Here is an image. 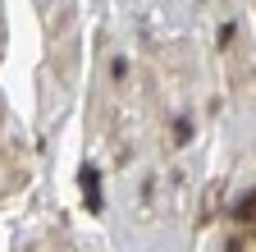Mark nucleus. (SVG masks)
<instances>
[{"mask_svg": "<svg viewBox=\"0 0 256 252\" xmlns=\"http://www.w3.org/2000/svg\"><path fill=\"white\" fill-rule=\"evenodd\" d=\"M238 220H247V225H256V193H247L238 202Z\"/></svg>", "mask_w": 256, "mask_h": 252, "instance_id": "obj_2", "label": "nucleus"}, {"mask_svg": "<svg viewBox=\"0 0 256 252\" xmlns=\"http://www.w3.org/2000/svg\"><path fill=\"white\" fill-rule=\"evenodd\" d=\"M0 42H5V28H0Z\"/></svg>", "mask_w": 256, "mask_h": 252, "instance_id": "obj_3", "label": "nucleus"}, {"mask_svg": "<svg viewBox=\"0 0 256 252\" xmlns=\"http://www.w3.org/2000/svg\"><path fill=\"white\" fill-rule=\"evenodd\" d=\"M82 188H87V206L96 211V206H101V183L92 179V170H82Z\"/></svg>", "mask_w": 256, "mask_h": 252, "instance_id": "obj_1", "label": "nucleus"}]
</instances>
